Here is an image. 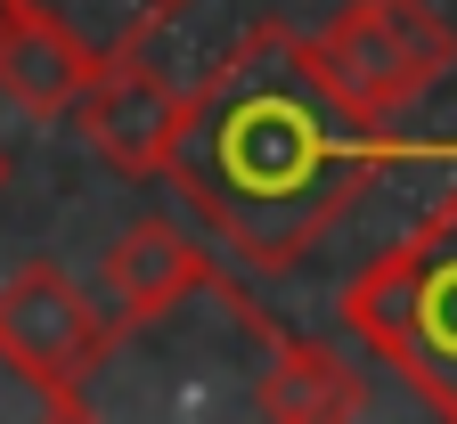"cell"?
<instances>
[{
    "instance_id": "cell-1",
    "label": "cell",
    "mask_w": 457,
    "mask_h": 424,
    "mask_svg": "<svg viewBox=\"0 0 457 424\" xmlns=\"http://www.w3.org/2000/svg\"><path fill=\"white\" fill-rule=\"evenodd\" d=\"M417 163L392 123L343 98L311 41L262 17L220 66L188 90V123L163 179L180 188L204 237L245 270H295L384 171Z\"/></svg>"
},
{
    "instance_id": "cell-2",
    "label": "cell",
    "mask_w": 457,
    "mask_h": 424,
    "mask_svg": "<svg viewBox=\"0 0 457 424\" xmlns=\"http://www.w3.org/2000/svg\"><path fill=\"white\" fill-rule=\"evenodd\" d=\"M343 327L457 424V188L343 286Z\"/></svg>"
},
{
    "instance_id": "cell-3",
    "label": "cell",
    "mask_w": 457,
    "mask_h": 424,
    "mask_svg": "<svg viewBox=\"0 0 457 424\" xmlns=\"http://www.w3.org/2000/svg\"><path fill=\"white\" fill-rule=\"evenodd\" d=\"M303 41L319 57V74L360 114H376V123H392L400 106H417L457 66V25L433 0H352V9H335Z\"/></svg>"
},
{
    "instance_id": "cell-4",
    "label": "cell",
    "mask_w": 457,
    "mask_h": 424,
    "mask_svg": "<svg viewBox=\"0 0 457 424\" xmlns=\"http://www.w3.org/2000/svg\"><path fill=\"white\" fill-rule=\"evenodd\" d=\"M0 343H9L33 376H49L82 416H98L90 376L114 359V311L90 302V286L57 262H25L0 286Z\"/></svg>"
},
{
    "instance_id": "cell-5",
    "label": "cell",
    "mask_w": 457,
    "mask_h": 424,
    "mask_svg": "<svg viewBox=\"0 0 457 424\" xmlns=\"http://www.w3.org/2000/svg\"><path fill=\"white\" fill-rule=\"evenodd\" d=\"M180 123H188V90L163 82L147 57L98 66L82 106H74V131L98 147V163H114L123 179H163L171 147H180Z\"/></svg>"
},
{
    "instance_id": "cell-6",
    "label": "cell",
    "mask_w": 457,
    "mask_h": 424,
    "mask_svg": "<svg viewBox=\"0 0 457 424\" xmlns=\"http://www.w3.org/2000/svg\"><path fill=\"white\" fill-rule=\"evenodd\" d=\"M204 286H212V254L196 245L180 220H163V212L131 220L106 245V262H98V302L114 311V335H123V327H147L163 311H180V302L204 294Z\"/></svg>"
},
{
    "instance_id": "cell-7",
    "label": "cell",
    "mask_w": 457,
    "mask_h": 424,
    "mask_svg": "<svg viewBox=\"0 0 457 424\" xmlns=\"http://www.w3.org/2000/svg\"><path fill=\"white\" fill-rule=\"evenodd\" d=\"M253 408L278 416V424H343L368 408V384L352 368L343 343H319V335H278L270 343V368L253 384Z\"/></svg>"
},
{
    "instance_id": "cell-8",
    "label": "cell",
    "mask_w": 457,
    "mask_h": 424,
    "mask_svg": "<svg viewBox=\"0 0 457 424\" xmlns=\"http://www.w3.org/2000/svg\"><path fill=\"white\" fill-rule=\"evenodd\" d=\"M98 74V57L74 41V33H57L49 17H25L9 41H0V98L25 106L33 123H57V114H74L82 90Z\"/></svg>"
},
{
    "instance_id": "cell-9",
    "label": "cell",
    "mask_w": 457,
    "mask_h": 424,
    "mask_svg": "<svg viewBox=\"0 0 457 424\" xmlns=\"http://www.w3.org/2000/svg\"><path fill=\"white\" fill-rule=\"evenodd\" d=\"M33 17H49L57 33H74L98 66H123V57H147V41L188 9V0H25Z\"/></svg>"
},
{
    "instance_id": "cell-10",
    "label": "cell",
    "mask_w": 457,
    "mask_h": 424,
    "mask_svg": "<svg viewBox=\"0 0 457 424\" xmlns=\"http://www.w3.org/2000/svg\"><path fill=\"white\" fill-rule=\"evenodd\" d=\"M0 424H82V408L0 343Z\"/></svg>"
},
{
    "instance_id": "cell-11",
    "label": "cell",
    "mask_w": 457,
    "mask_h": 424,
    "mask_svg": "<svg viewBox=\"0 0 457 424\" xmlns=\"http://www.w3.org/2000/svg\"><path fill=\"white\" fill-rule=\"evenodd\" d=\"M25 17H33V9H25V0H0V41H9V33L25 25Z\"/></svg>"
},
{
    "instance_id": "cell-12",
    "label": "cell",
    "mask_w": 457,
    "mask_h": 424,
    "mask_svg": "<svg viewBox=\"0 0 457 424\" xmlns=\"http://www.w3.org/2000/svg\"><path fill=\"white\" fill-rule=\"evenodd\" d=\"M0 188H9V147H0Z\"/></svg>"
}]
</instances>
